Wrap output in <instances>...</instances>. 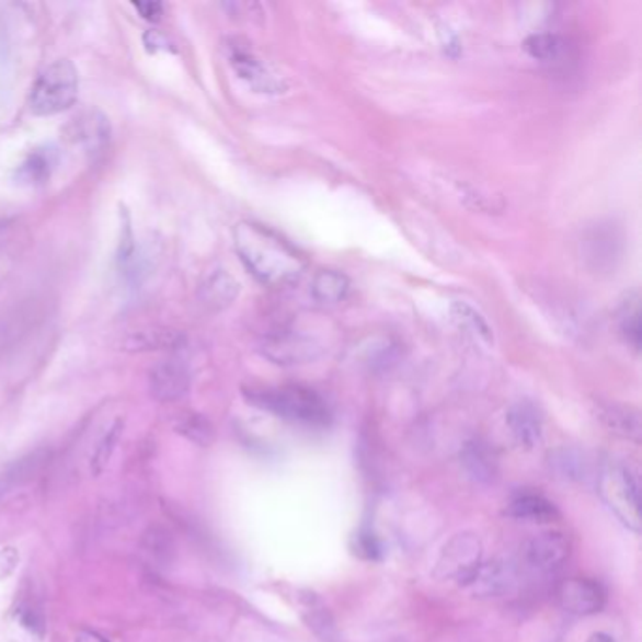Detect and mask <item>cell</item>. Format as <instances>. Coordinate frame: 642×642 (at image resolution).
I'll return each mask as SVG.
<instances>
[{"label":"cell","mask_w":642,"mask_h":642,"mask_svg":"<svg viewBox=\"0 0 642 642\" xmlns=\"http://www.w3.org/2000/svg\"><path fill=\"white\" fill-rule=\"evenodd\" d=\"M618 324H620V332L626 337V342L635 348V351H639V347H641V308H639V296H629L628 300L623 301L622 309H620V317H618Z\"/></svg>","instance_id":"obj_22"},{"label":"cell","mask_w":642,"mask_h":642,"mask_svg":"<svg viewBox=\"0 0 642 642\" xmlns=\"http://www.w3.org/2000/svg\"><path fill=\"white\" fill-rule=\"evenodd\" d=\"M597 419L603 426L629 442H641L642 426L639 411L622 403L599 402L596 405Z\"/></svg>","instance_id":"obj_15"},{"label":"cell","mask_w":642,"mask_h":642,"mask_svg":"<svg viewBox=\"0 0 642 642\" xmlns=\"http://www.w3.org/2000/svg\"><path fill=\"white\" fill-rule=\"evenodd\" d=\"M121 432H123V422H115L112 428L107 429L101 443L94 448L93 458H91V471L94 475H101L106 468L110 458L114 455L115 445L119 442Z\"/></svg>","instance_id":"obj_24"},{"label":"cell","mask_w":642,"mask_h":642,"mask_svg":"<svg viewBox=\"0 0 642 642\" xmlns=\"http://www.w3.org/2000/svg\"><path fill=\"white\" fill-rule=\"evenodd\" d=\"M351 290L348 277L337 270H321L311 282V296L322 306H335L345 300Z\"/></svg>","instance_id":"obj_19"},{"label":"cell","mask_w":642,"mask_h":642,"mask_svg":"<svg viewBox=\"0 0 642 642\" xmlns=\"http://www.w3.org/2000/svg\"><path fill=\"white\" fill-rule=\"evenodd\" d=\"M135 10L140 12L144 20L148 21L161 20L162 12H164V8L159 2H136Z\"/></svg>","instance_id":"obj_27"},{"label":"cell","mask_w":642,"mask_h":642,"mask_svg":"<svg viewBox=\"0 0 642 642\" xmlns=\"http://www.w3.org/2000/svg\"><path fill=\"white\" fill-rule=\"evenodd\" d=\"M508 429L516 443L524 448H536L542 439V413L536 403L529 400L516 402L507 411Z\"/></svg>","instance_id":"obj_14"},{"label":"cell","mask_w":642,"mask_h":642,"mask_svg":"<svg viewBox=\"0 0 642 642\" xmlns=\"http://www.w3.org/2000/svg\"><path fill=\"white\" fill-rule=\"evenodd\" d=\"M353 550H355V554L360 555L364 560H369V562H377L382 558L381 542L371 531H358L355 536Z\"/></svg>","instance_id":"obj_26"},{"label":"cell","mask_w":642,"mask_h":642,"mask_svg":"<svg viewBox=\"0 0 642 642\" xmlns=\"http://www.w3.org/2000/svg\"><path fill=\"white\" fill-rule=\"evenodd\" d=\"M78 70L70 60H55L42 72L31 93V110L36 115H57L74 106L78 99Z\"/></svg>","instance_id":"obj_3"},{"label":"cell","mask_w":642,"mask_h":642,"mask_svg":"<svg viewBox=\"0 0 642 642\" xmlns=\"http://www.w3.org/2000/svg\"><path fill=\"white\" fill-rule=\"evenodd\" d=\"M452 314H455L456 321L460 322V326H463V329H468L469 332L479 335L486 343L494 342V335H492L489 322L484 321V317L481 313H477L475 309L468 306V303H463V301L452 303Z\"/></svg>","instance_id":"obj_23"},{"label":"cell","mask_w":642,"mask_h":642,"mask_svg":"<svg viewBox=\"0 0 642 642\" xmlns=\"http://www.w3.org/2000/svg\"><path fill=\"white\" fill-rule=\"evenodd\" d=\"M234 248L249 274L266 287H288L308 268L298 249L259 222H240L234 228Z\"/></svg>","instance_id":"obj_1"},{"label":"cell","mask_w":642,"mask_h":642,"mask_svg":"<svg viewBox=\"0 0 642 642\" xmlns=\"http://www.w3.org/2000/svg\"><path fill=\"white\" fill-rule=\"evenodd\" d=\"M588 642H616L615 639H612V637L609 635V633H603V631H599V633H594V635L589 637Z\"/></svg>","instance_id":"obj_31"},{"label":"cell","mask_w":642,"mask_h":642,"mask_svg":"<svg viewBox=\"0 0 642 642\" xmlns=\"http://www.w3.org/2000/svg\"><path fill=\"white\" fill-rule=\"evenodd\" d=\"M599 494L629 529L641 531V482L626 463H610L599 475Z\"/></svg>","instance_id":"obj_4"},{"label":"cell","mask_w":642,"mask_h":642,"mask_svg":"<svg viewBox=\"0 0 642 642\" xmlns=\"http://www.w3.org/2000/svg\"><path fill=\"white\" fill-rule=\"evenodd\" d=\"M76 642H107L104 637L94 633V631H80L76 637Z\"/></svg>","instance_id":"obj_30"},{"label":"cell","mask_w":642,"mask_h":642,"mask_svg":"<svg viewBox=\"0 0 642 642\" xmlns=\"http://www.w3.org/2000/svg\"><path fill=\"white\" fill-rule=\"evenodd\" d=\"M191 389V371L185 362L177 358L162 360L149 374V390L154 400L172 403L187 395Z\"/></svg>","instance_id":"obj_11"},{"label":"cell","mask_w":642,"mask_h":642,"mask_svg":"<svg viewBox=\"0 0 642 642\" xmlns=\"http://www.w3.org/2000/svg\"><path fill=\"white\" fill-rule=\"evenodd\" d=\"M482 544L475 534H458L445 544L442 558L437 563L439 576L456 578L462 583L463 578L481 563Z\"/></svg>","instance_id":"obj_8"},{"label":"cell","mask_w":642,"mask_h":642,"mask_svg":"<svg viewBox=\"0 0 642 642\" xmlns=\"http://www.w3.org/2000/svg\"><path fill=\"white\" fill-rule=\"evenodd\" d=\"M555 599L568 615L592 616L607 605V589L594 578H565L555 588Z\"/></svg>","instance_id":"obj_7"},{"label":"cell","mask_w":642,"mask_h":642,"mask_svg":"<svg viewBox=\"0 0 642 642\" xmlns=\"http://www.w3.org/2000/svg\"><path fill=\"white\" fill-rule=\"evenodd\" d=\"M524 49L534 59L552 62V60H558L562 57L563 51H565V41L554 33H536L526 38Z\"/></svg>","instance_id":"obj_20"},{"label":"cell","mask_w":642,"mask_h":642,"mask_svg":"<svg viewBox=\"0 0 642 642\" xmlns=\"http://www.w3.org/2000/svg\"><path fill=\"white\" fill-rule=\"evenodd\" d=\"M175 429L181 435H185L187 439L206 447L209 443L214 442L215 429L211 426V422L206 416L198 415V413H185L175 421Z\"/></svg>","instance_id":"obj_21"},{"label":"cell","mask_w":642,"mask_h":642,"mask_svg":"<svg viewBox=\"0 0 642 642\" xmlns=\"http://www.w3.org/2000/svg\"><path fill=\"white\" fill-rule=\"evenodd\" d=\"M571 554V541L560 531H544L526 547V562L537 571H554Z\"/></svg>","instance_id":"obj_13"},{"label":"cell","mask_w":642,"mask_h":642,"mask_svg":"<svg viewBox=\"0 0 642 642\" xmlns=\"http://www.w3.org/2000/svg\"><path fill=\"white\" fill-rule=\"evenodd\" d=\"M249 403L288 422L322 428L332 421L329 403L317 390L301 385L268 387L245 392Z\"/></svg>","instance_id":"obj_2"},{"label":"cell","mask_w":642,"mask_h":642,"mask_svg":"<svg viewBox=\"0 0 642 642\" xmlns=\"http://www.w3.org/2000/svg\"><path fill=\"white\" fill-rule=\"evenodd\" d=\"M507 515L511 518H516V520L549 524L555 523L560 518V511L544 495L520 494L508 503Z\"/></svg>","instance_id":"obj_18"},{"label":"cell","mask_w":642,"mask_h":642,"mask_svg":"<svg viewBox=\"0 0 642 642\" xmlns=\"http://www.w3.org/2000/svg\"><path fill=\"white\" fill-rule=\"evenodd\" d=\"M626 253V236L618 222L597 221L586 228L581 238V254L589 272L615 274Z\"/></svg>","instance_id":"obj_5"},{"label":"cell","mask_w":642,"mask_h":642,"mask_svg":"<svg viewBox=\"0 0 642 642\" xmlns=\"http://www.w3.org/2000/svg\"><path fill=\"white\" fill-rule=\"evenodd\" d=\"M460 458H462L463 469L468 471V475L473 481L490 484L497 477V471H500L497 455H495L494 448H490L489 443L471 439L463 445Z\"/></svg>","instance_id":"obj_16"},{"label":"cell","mask_w":642,"mask_h":642,"mask_svg":"<svg viewBox=\"0 0 642 642\" xmlns=\"http://www.w3.org/2000/svg\"><path fill=\"white\" fill-rule=\"evenodd\" d=\"M309 628L313 629L317 635L321 637L324 642H334L335 628L334 620L330 616L329 609H324L322 605L314 607L311 605L308 616Z\"/></svg>","instance_id":"obj_25"},{"label":"cell","mask_w":642,"mask_h":642,"mask_svg":"<svg viewBox=\"0 0 642 642\" xmlns=\"http://www.w3.org/2000/svg\"><path fill=\"white\" fill-rule=\"evenodd\" d=\"M262 353L274 364L296 366L308 364L322 353L321 343L317 337L296 329H282L266 335L262 343Z\"/></svg>","instance_id":"obj_6"},{"label":"cell","mask_w":642,"mask_h":642,"mask_svg":"<svg viewBox=\"0 0 642 642\" xmlns=\"http://www.w3.org/2000/svg\"><path fill=\"white\" fill-rule=\"evenodd\" d=\"M238 293L240 285L227 270L222 268L211 270L198 287L202 303L214 311L228 308L238 298Z\"/></svg>","instance_id":"obj_17"},{"label":"cell","mask_w":642,"mask_h":642,"mask_svg":"<svg viewBox=\"0 0 642 642\" xmlns=\"http://www.w3.org/2000/svg\"><path fill=\"white\" fill-rule=\"evenodd\" d=\"M227 51L230 65L241 80L248 81L251 88L264 91V93L282 91V81L275 80V76L270 74L268 68L262 65V60L249 49L248 44L232 41L228 44Z\"/></svg>","instance_id":"obj_12"},{"label":"cell","mask_w":642,"mask_h":642,"mask_svg":"<svg viewBox=\"0 0 642 642\" xmlns=\"http://www.w3.org/2000/svg\"><path fill=\"white\" fill-rule=\"evenodd\" d=\"M187 337L180 330L167 326H146V329L130 330L119 335L115 348L123 353H159V351H180L185 347Z\"/></svg>","instance_id":"obj_10"},{"label":"cell","mask_w":642,"mask_h":642,"mask_svg":"<svg viewBox=\"0 0 642 642\" xmlns=\"http://www.w3.org/2000/svg\"><path fill=\"white\" fill-rule=\"evenodd\" d=\"M10 270H12V256L4 253V251H0V285L7 282Z\"/></svg>","instance_id":"obj_29"},{"label":"cell","mask_w":642,"mask_h":642,"mask_svg":"<svg viewBox=\"0 0 642 642\" xmlns=\"http://www.w3.org/2000/svg\"><path fill=\"white\" fill-rule=\"evenodd\" d=\"M46 167H49V159H46V154H34L25 170H28L31 177H44L47 174Z\"/></svg>","instance_id":"obj_28"},{"label":"cell","mask_w":642,"mask_h":642,"mask_svg":"<svg viewBox=\"0 0 642 642\" xmlns=\"http://www.w3.org/2000/svg\"><path fill=\"white\" fill-rule=\"evenodd\" d=\"M460 584L463 588H468L473 597L489 599V597L507 596L508 592L515 588L516 571L511 563L503 560L479 563Z\"/></svg>","instance_id":"obj_9"}]
</instances>
